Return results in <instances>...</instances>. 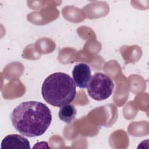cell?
I'll list each match as a JSON object with an SVG mask.
<instances>
[{"label": "cell", "instance_id": "5", "mask_svg": "<svg viewBox=\"0 0 149 149\" xmlns=\"http://www.w3.org/2000/svg\"><path fill=\"white\" fill-rule=\"evenodd\" d=\"M1 149H30V142L24 137L17 134H9L1 142Z\"/></svg>", "mask_w": 149, "mask_h": 149}, {"label": "cell", "instance_id": "3", "mask_svg": "<svg viewBox=\"0 0 149 149\" xmlns=\"http://www.w3.org/2000/svg\"><path fill=\"white\" fill-rule=\"evenodd\" d=\"M87 87L90 97L96 101H102L111 95L114 88V84L109 76L98 72L91 76Z\"/></svg>", "mask_w": 149, "mask_h": 149}, {"label": "cell", "instance_id": "6", "mask_svg": "<svg viewBox=\"0 0 149 149\" xmlns=\"http://www.w3.org/2000/svg\"><path fill=\"white\" fill-rule=\"evenodd\" d=\"M76 113L77 111L74 106L69 104L60 108L58 116L62 121L66 123H70L75 119Z\"/></svg>", "mask_w": 149, "mask_h": 149}, {"label": "cell", "instance_id": "2", "mask_svg": "<svg viewBox=\"0 0 149 149\" xmlns=\"http://www.w3.org/2000/svg\"><path fill=\"white\" fill-rule=\"evenodd\" d=\"M41 94L48 104L61 107L70 104L76 97V85L69 74L56 72L48 76L44 81Z\"/></svg>", "mask_w": 149, "mask_h": 149}, {"label": "cell", "instance_id": "4", "mask_svg": "<svg viewBox=\"0 0 149 149\" xmlns=\"http://www.w3.org/2000/svg\"><path fill=\"white\" fill-rule=\"evenodd\" d=\"M72 77L76 86L81 89L86 88L91 78L90 66L84 63L76 65L72 70Z\"/></svg>", "mask_w": 149, "mask_h": 149}, {"label": "cell", "instance_id": "1", "mask_svg": "<svg viewBox=\"0 0 149 149\" xmlns=\"http://www.w3.org/2000/svg\"><path fill=\"white\" fill-rule=\"evenodd\" d=\"M10 120L19 133L26 137H34L47 131L52 121V115L45 104L29 101L20 103L13 109Z\"/></svg>", "mask_w": 149, "mask_h": 149}]
</instances>
